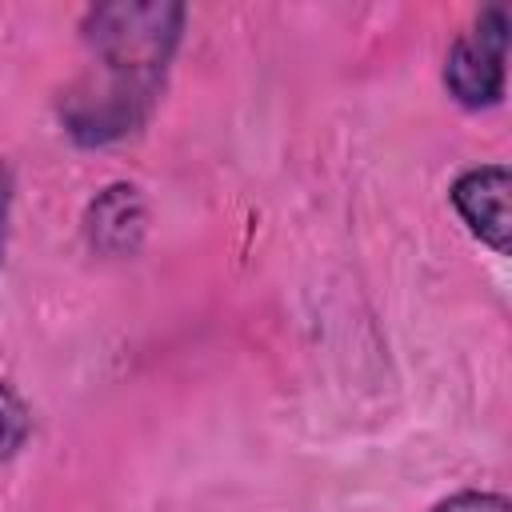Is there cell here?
<instances>
[{
  "label": "cell",
  "mask_w": 512,
  "mask_h": 512,
  "mask_svg": "<svg viewBox=\"0 0 512 512\" xmlns=\"http://www.w3.org/2000/svg\"><path fill=\"white\" fill-rule=\"evenodd\" d=\"M8 208H12V180L0 168V260H4V240H8Z\"/></svg>",
  "instance_id": "52a82bcc"
},
{
  "label": "cell",
  "mask_w": 512,
  "mask_h": 512,
  "mask_svg": "<svg viewBox=\"0 0 512 512\" xmlns=\"http://www.w3.org/2000/svg\"><path fill=\"white\" fill-rule=\"evenodd\" d=\"M504 52H508V16L504 8H484L472 32H464L448 60L444 84L464 108H488L504 96Z\"/></svg>",
  "instance_id": "7a4b0ae2"
},
{
  "label": "cell",
  "mask_w": 512,
  "mask_h": 512,
  "mask_svg": "<svg viewBox=\"0 0 512 512\" xmlns=\"http://www.w3.org/2000/svg\"><path fill=\"white\" fill-rule=\"evenodd\" d=\"M428 512H512V504L500 492H456Z\"/></svg>",
  "instance_id": "8992f818"
},
{
  "label": "cell",
  "mask_w": 512,
  "mask_h": 512,
  "mask_svg": "<svg viewBox=\"0 0 512 512\" xmlns=\"http://www.w3.org/2000/svg\"><path fill=\"white\" fill-rule=\"evenodd\" d=\"M184 8L164 0L96 4L84 20L92 68L64 96L60 116L80 144H108L136 132L164 84V68L180 44Z\"/></svg>",
  "instance_id": "6da1fadb"
},
{
  "label": "cell",
  "mask_w": 512,
  "mask_h": 512,
  "mask_svg": "<svg viewBox=\"0 0 512 512\" xmlns=\"http://www.w3.org/2000/svg\"><path fill=\"white\" fill-rule=\"evenodd\" d=\"M508 168L504 164H480L456 176L452 184V208L468 224L472 236H480L492 252H508Z\"/></svg>",
  "instance_id": "3957f363"
},
{
  "label": "cell",
  "mask_w": 512,
  "mask_h": 512,
  "mask_svg": "<svg viewBox=\"0 0 512 512\" xmlns=\"http://www.w3.org/2000/svg\"><path fill=\"white\" fill-rule=\"evenodd\" d=\"M144 236V204L132 184L104 188L88 208V240L108 256H124Z\"/></svg>",
  "instance_id": "277c9868"
},
{
  "label": "cell",
  "mask_w": 512,
  "mask_h": 512,
  "mask_svg": "<svg viewBox=\"0 0 512 512\" xmlns=\"http://www.w3.org/2000/svg\"><path fill=\"white\" fill-rule=\"evenodd\" d=\"M28 428H32V416L24 408V400L0 380V460L16 456L28 440Z\"/></svg>",
  "instance_id": "5b68a950"
}]
</instances>
